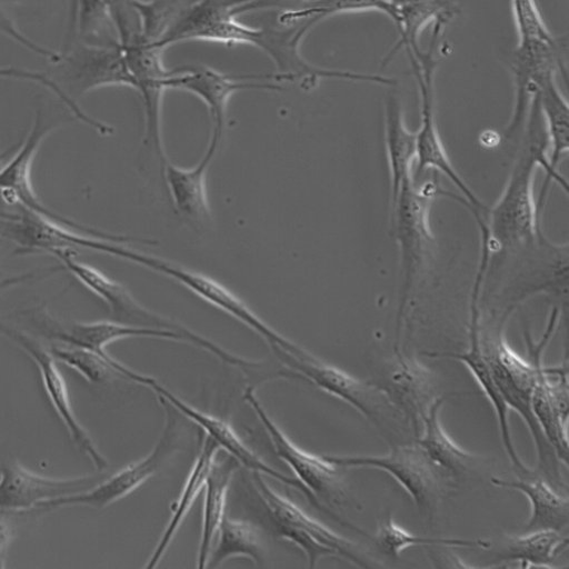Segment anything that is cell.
I'll return each mask as SVG.
<instances>
[{"mask_svg":"<svg viewBox=\"0 0 569 569\" xmlns=\"http://www.w3.org/2000/svg\"><path fill=\"white\" fill-rule=\"evenodd\" d=\"M523 134L505 189L489 213L468 209L477 222L480 253L487 263L533 251L547 242L540 228L539 210H542L549 186L556 183L568 192L562 176L549 164V144L537 98L531 104Z\"/></svg>","mask_w":569,"mask_h":569,"instance_id":"6da1fadb","label":"cell"},{"mask_svg":"<svg viewBox=\"0 0 569 569\" xmlns=\"http://www.w3.org/2000/svg\"><path fill=\"white\" fill-rule=\"evenodd\" d=\"M440 190L435 179L422 174L407 180L390 201V228L400 258L399 330L435 243L429 218Z\"/></svg>","mask_w":569,"mask_h":569,"instance_id":"7a4b0ae2","label":"cell"},{"mask_svg":"<svg viewBox=\"0 0 569 569\" xmlns=\"http://www.w3.org/2000/svg\"><path fill=\"white\" fill-rule=\"evenodd\" d=\"M251 482L266 507L276 535L298 547L307 557L309 568H316L318 561L328 556H337L369 568V560L351 540L338 535L278 492L259 472H251Z\"/></svg>","mask_w":569,"mask_h":569,"instance_id":"3957f363","label":"cell"},{"mask_svg":"<svg viewBox=\"0 0 569 569\" xmlns=\"http://www.w3.org/2000/svg\"><path fill=\"white\" fill-rule=\"evenodd\" d=\"M159 399V398H158ZM164 409L162 433L149 455L128 465L92 487L41 505L38 510H53L68 506H87L104 509L133 493L154 477L178 452L183 435L180 412L166 400L159 399Z\"/></svg>","mask_w":569,"mask_h":569,"instance_id":"277c9868","label":"cell"},{"mask_svg":"<svg viewBox=\"0 0 569 569\" xmlns=\"http://www.w3.org/2000/svg\"><path fill=\"white\" fill-rule=\"evenodd\" d=\"M327 460L341 469L371 468L391 476L411 497L420 512L431 518L453 478L438 467L416 442L383 456H333Z\"/></svg>","mask_w":569,"mask_h":569,"instance_id":"5b68a950","label":"cell"},{"mask_svg":"<svg viewBox=\"0 0 569 569\" xmlns=\"http://www.w3.org/2000/svg\"><path fill=\"white\" fill-rule=\"evenodd\" d=\"M322 21L323 19L313 17L295 24L280 26V29H258L253 47L264 52L274 63L277 71L272 76L277 84H297L305 91L315 90L322 80L396 86L395 80L386 77L322 69L308 63L300 53V44L307 33Z\"/></svg>","mask_w":569,"mask_h":569,"instance_id":"8992f818","label":"cell"},{"mask_svg":"<svg viewBox=\"0 0 569 569\" xmlns=\"http://www.w3.org/2000/svg\"><path fill=\"white\" fill-rule=\"evenodd\" d=\"M441 31L433 29L430 48L410 60L418 83L421 102V124L417 134V160L415 177L427 172H438L445 176L461 193L456 202L467 204L481 211H487L483 203L453 168L440 138L435 117V73L440 60L435 51L439 43Z\"/></svg>","mask_w":569,"mask_h":569,"instance_id":"52a82bcc","label":"cell"},{"mask_svg":"<svg viewBox=\"0 0 569 569\" xmlns=\"http://www.w3.org/2000/svg\"><path fill=\"white\" fill-rule=\"evenodd\" d=\"M126 261L133 262L179 282L203 301L256 332L269 345L272 352L283 351L298 358L306 357L309 353L303 347L270 327L238 296L212 278L132 248L128 249Z\"/></svg>","mask_w":569,"mask_h":569,"instance_id":"ba28073f","label":"cell"},{"mask_svg":"<svg viewBox=\"0 0 569 569\" xmlns=\"http://www.w3.org/2000/svg\"><path fill=\"white\" fill-rule=\"evenodd\" d=\"M558 321V310L550 313L547 329L538 342L525 331L529 361L535 367L536 380L531 395V409L556 457L568 466V365H542V352L549 343Z\"/></svg>","mask_w":569,"mask_h":569,"instance_id":"9c48e42d","label":"cell"},{"mask_svg":"<svg viewBox=\"0 0 569 569\" xmlns=\"http://www.w3.org/2000/svg\"><path fill=\"white\" fill-rule=\"evenodd\" d=\"M273 353L293 379L313 385L348 403L377 427L382 428L397 417V408L379 385L358 379L312 353L305 358H296L283 351Z\"/></svg>","mask_w":569,"mask_h":569,"instance_id":"30bf717a","label":"cell"},{"mask_svg":"<svg viewBox=\"0 0 569 569\" xmlns=\"http://www.w3.org/2000/svg\"><path fill=\"white\" fill-rule=\"evenodd\" d=\"M243 398L267 431L277 457L290 467L310 493L328 509L349 503L341 468L327 460L325 455L318 456L297 446L268 413L253 386L244 390Z\"/></svg>","mask_w":569,"mask_h":569,"instance_id":"8fae6325","label":"cell"},{"mask_svg":"<svg viewBox=\"0 0 569 569\" xmlns=\"http://www.w3.org/2000/svg\"><path fill=\"white\" fill-rule=\"evenodd\" d=\"M141 386L151 389L159 399L166 400L182 417L201 428L203 433L210 436L219 445L221 451L234 458L240 466H243L250 472H259L297 489L320 511L330 516L341 526L346 525L347 521L345 522L335 511L321 505L296 477L287 476L268 465L243 441L229 421L189 405L151 376L144 375Z\"/></svg>","mask_w":569,"mask_h":569,"instance_id":"7c38bea8","label":"cell"},{"mask_svg":"<svg viewBox=\"0 0 569 569\" xmlns=\"http://www.w3.org/2000/svg\"><path fill=\"white\" fill-rule=\"evenodd\" d=\"M77 254L78 252L72 249H60L51 252V256L61 262L64 270H68L80 283L107 305L114 321L177 332L190 345H194L199 340V333L143 307L123 284L97 268L79 261Z\"/></svg>","mask_w":569,"mask_h":569,"instance_id":"4fadbf2b","label":"cell"},{"mask_svg":"<svg viewBox=\"0 0 569 569\" xmlns=\"http://www.w3.org/2000/svg\"><path fill=\"white\" fill-rule=\"evenodd\" d=\"M0 335L18 345L33 360L40 371L46 393L76 446L91 459L97 469H108V459L76 415L66 378L49 347L34 336L2 321Z\"/></svg>","mask_w":569,"mask_h":569,"instance_id":"5bb4252c","label":"cell"},{"mask_svg":"<svg viewBox=\"0 0 569 569\" xmlns=\"http://www.w3.org/2000/svg\"><path fill=\"white\" fill-rule=\"evenodd\" d=\"M60 128L61 124L47 123L42 111L37 113L33 127L27 139L20 143L16 154L6 168L0 171V193H2L3 198L10 203L26 208L31 212L38 213L80 233L100 238H113L114 234L83 226L50 210L40 200L34 190L32 170L37 154L47 138Z\"/></svg>","mask_w":569,"mask_h":569,"instance_id":"9a60e30c","label":"cell"},{"mask_svg":"<svg viewBox=\"0 0 569 569\" xmlns=\"http://www.w3.org/2000/svg\"><path fill=\"white\" fill-rule=\"evenodd\" d=\"M167 90L184 91L199 98L212 121L211 141L222 144L230 99L241 91H283L272 74L232 77L208 67L171 71L166 80Z\"/></svg>","mask_w":569,"mask_h":569,"instance_id":"2e32d148","label":"cell"},{"mask_svg":"<svg viewBox=\"0 0 569 569\" xmlns=\"http://www.w3.org/2000/svg\"><path fill=\"white\" fill-rule=\"evenodd\" d=\"M120 46L136 81V91L143 102V146L157 156L163 168L169 159L162 140V101L167 91L166 80L171 72L162 62L164 50L157 44V41L146 40L142 37Z\"/></svg>","mask_w":569,"mask_h":569,"instance_id":"e0dca14e","label":"cell"},{"mask_svg":"<svg viewBox=\"0 0 569 569\" xmlns=\"http://www.w3.org/2000/svg\"><path fill=\"white\" fill-rule=\"evenodd\" d=\"M22 317L38 330L40 336L51 342L80 347L102 357H109L108 347L117 341L130 338H153L178 342L186 339L172 331L137 327L118 321L71 322L56 318L47 309H33Z\"/></svg>","mask_w":569,"mask_h":569,"instance_id":"ac0fdd59","label":"cell"},{"mask_svg":"<svg viewBox=\"0 0 569 569\" xmlns=\"http://www.w3.org/2000/svg\"><path fill=\"white\" fill-rule=\"evenodd\" d=\"M257 32L237 19L228 0H200L169 28L158 46L166 50L181 42L203 41L253 47Z\"/></svg>","mask_w":569,"mask_h":569,"instance_id":"d6986e66","label":"cell"},{"mask_svg":"<svg viewBox=\"0 0 569 569\" xmlns=\"http://www.w3.org/2000/svg\"><path fill=\"white\" fill-rule=\"evenodd\" d=\"M101 478L102 475L53 478L13 462L0 471V511H34L50 500L86 490Z\"/></svg>","mask_w":569,"mask_h":569,"instance_id":"ffe728a7","label":"cell"},{"mask_svg":"<svg viewBox=\"0 0 569 569\" xmlns=\"http://www.w3.org/2000/svg\"><path fill=\"white\" fill-rule=\"evenodd\" d=\"M62 73L79 94L109 87L136 90V81L120 44L84 46L69 57H62Z\"/></svg>","mask_w":569,"mask_h":569,"instance_id":"44dd1931","label":"cell"},{"mask_svg":"<svg viewBox=\"0 0 569 569\" xmlns=\"http://www.w3.org/2000/svg\"><path fill=\"white\" fill-rule=\"evenodd\" d=\"M480 305L471 302L469 318V345L463 352H429V358L450 359L462 362L478 382L497 418L501 442L510 462L522 475H530L528 467L519 457L511 436L509 426V408L503 401L495 382L489 363L482 351L480 342Z\"/></svg>","mask_w":569,"mask_h":569,"instance_id":"7402d4cb","label":"cell"},{"mask_svg":"<svg viewBox=\"0 0 569 569\" xmlns=\"http://www.w3.org/2000/svg\"><path fill=\"white\" fill-rule=\"evenodd\" d=\"M220 147L210 141L202 160L191 169L177 167L170 160L162 168L177 213L194 228L203 229L212 223L208 173Z\"/></svg>","mask_w":569,"mask_h":569,"instance_id":"603a6c76","label":"cell"},{"mask_svg":"<svg viewBox=\"0 0 569 569\" xmlns=\"http://www.w3.org/2000/svg\"><path fill=\"white\" fill-rule=\"evenodd\" d=\"M379 387L413 428L415 435L418 437L422 429L423 418L436 398L430 371L416 359L401 353L397 348V357L386 383L379 385Z\"/></svg>","mask_w":569,"mask_h":569,"instance_id":"cb8c5ba5","label":"cell"},{"mask_svg":"<svg viewBox=\"0 0 569 569\" xmlns=\"http://www.w3.org/2000/svg\"><path fill=\"white\" fill-rule=\"evenodd\" d=\"M220 451L219 445L210 436L203 433L198 456L178 499L171 507L170 520L144 568H157L167 555L192 507L203 492L207 479Z\"/></svg>","mask_w":569,"mask_h":569,"instance_id":"d4e9b609","label":"cell"},{"mask_svg":"<svg viewBox=\"0 0 569 569\" xmlns=\"http://www.w3.org/2000/svg\"><path fill=\"white\" fill-rule=\"evenodd\" d=\"M395 11V26L399 40L385 60L388 64L392 58L405 50L409 60L418 56L419 39L429 24L446 27L460 12L453 0H391Z\"/></svg>","mask_w":569,"mask_h":569,"instance_id":"484cf974","label":"cell"},{"mask_svg":"<svg viewBox=\"0 0 569 569\" xmlns=\"http://www.w3.org/2000/svg\"><path fill=\"white\" fill-rule=\"evenodd\" d=\"M239 462L228 453L220 451L207 479L203 492V512L197 567L206 569L210 553L227 513L229 490L239 469Z\"/></svg>","mask_w":569,"mask_h":569,"instance_id":"4316f807","label":"cell"},{"mask_svg":"<svg viewBox=\"0 0 569 569\" xmlns=\"http://www.w3.org/2000/svg\"><path fill=\"white\" fill-rule=\"evenodd\" d=\"M385 147L391 201L401 186L413 177L417 160V134L408 129L401 101L393 93L385 102Z\"/></svg>","mask_w":569,"mask_h":569,"instance_id":"83f0119b","label":"cell"},{"mask_svg":"<svg viewBox=\"0 0 569 569\" xmlns=\"http://www.w3.org/2000/svg\"><path fill=\"white\" fill-rule=\"evenodd\" d=\"M496 487L510 489L525 495L530 503V517L525 525L526 531L553 529L562 531L569 522V501L557 493L545 480L516 479L508 480L492 477Z\"/></svg>","mask_w":569,"mask_h":569,"instance_id":"f1b7e54d","label":"cell"},{"mask_svg":"<svg viewBox=\"0 0 569 569\" xmlns=\"http://www.w3.org/2000/svg\"><path fill=\"white\" fill-rule=\"evenodd\" d=\"M443 402V397H436L430 405L417 443L438 467L455 479L472 468L477 456L461 448L443 429L440 421Z\"/></svg>","mask_w":569,"mask_h":569,"instance_id":"f546056e","label":"cell"},{"mask_svg":"<svg viewBox=\"0 0 569 569\" xmlns=\"http://www.w3.org/2000/svg\"><path fill=\"white\" fill-rule=\"evenodd\" d=\"M48 347L59 363L76 370L92 385H103L116 380L140 385L143 376L111 355L102 357L90 350L59 342H51Z\"/></svg>","mask_w":569,"mask_h":569,"instance_id":"4dcf8cb0","label":"cell"},{"mask_svg":"<svg viewBox=\"0 0 569 569\" xmlns=\"http://www.w3.org/2000/svg\"><path fill=\"white\" fill-rule=\"evenodd\" d=\"M568 542L567 537L553 529L526 531L508 537L499 557L503 562L517 561L521 568H551Z\"/></svg>","mask_w":569,"mask_h":569,"instance_id":"1f68e13d","label":"cell"},{"mask_svg":"<svg viewBox=\"0 0 569 569\" xmlns=\"http://www.w3.org/2000/svg\"><path fill=\"white\" fill-rule=\"evenodd\" d=\"M233 558L261 563L263 545L260 529L252 522L226 516L214 540L207 568H219Z\"/></svg>","mask_w":569,"mask_h":569,"instance_id":"d6a6232c","label":"cell"},{"mask_svg":"<svg viewBox=\"0 0 569 569\" xmlns=\"http://www.w3.org/2000/svg\"><path fill=\"white\" fill-rule=\"evenodd\" d=\"M537 101L549 144V164L555 172L569 151V107L559 90L556 78L548 79L539 89ZM559 173V172H558Z\"/></svg>","mask_w":569,"mask_h":569,"instance_id":"836d02e7","label":"cell"},{"mask_svg":"<svg viewBox=\"0 0 569 569\" xmlns=\"http://www.w3.org/2000/svg\"><path fill=\"white\" fill-rule=\"evenodd\" d=\"M373 540L380 551L392 559L399 558L407 548L417 546L446 548H487L490 546L488 541L481 539L433 538L415 535L399 526L390 515L379 523Z\"/></svg>","mask_w":569,"mask_h":569,"instance_id":"e575fe53","label":"cell"},{"mask_svg":"<svg viewBox=\"0 0 569 569\" xmlns=\"http://www.w3.org/2000/svg\"><path fill=\"white\" fill-rule=\"evenodd\" d=\"M0 79L18 80L39 84L56 94L69 108L74 117L80 118L83 114V109L76 102V100L58 82L47 74L11 67L0 68Z\"/></svg>","mask_w":569,"mask_h":569,"instance_id":"d590c367","label":"cell"},{"mask_svg":"<svg viewBox=\"0 0 569 569\" xmlns=\"http://www.w3.org/2000/svg\"><path fill=\"white\" fill-rule=\"evenodd\" d=\"M8 4L9 0H0V34H3L8 39L39 57L48 59L54 63H59L62 60V56L60 53L36 43L21 32L13 21V18L9 14Z\"/></svg>","mask_w":569,"mask_h":569,"instance_id":"8d00e7d4","label":"cell"},{"mask_svg":"<svg viewBox=\"0 0 569 569\" xmlns=\"http://www.w3.org/2000/svg\"><path fill=\"white\" fill-rule=\"evenodd\" d=\"M17 527L11 512L0 511V569L8 567L11 545L16 538Z\"/></svg>","mask_w":569,"mask_h":569,"instance_id":"74e56055","label":"cell"},{"mask_svg":"<svg viewBox=\"0 0 569 569\" xmlns=\"http://www.w3.org/2000/svg\"><path fill=\"white\" fill-rule=\"evenodd\" d=\"M50 276H52L51 272L41 273V274L36 273V272H29V273H23L20 276H14L11 278L0 280V295H3L9 290L17 288L18 286H21L23 283H27L29 281H32L34 279H42L44 277L47 278Z\"/></svg>","mask_w":569,"mask_h":569,"instance_id":"f35d334b","label":"cell"},{"mask_svg":"<svg viewBox=\"0 0 569 569\" xmlns=\"http://www.w3.org/2000/svg\"><path fill=\"white\" fill-rule=\"evenodd\" d=\"M20 144L13 146L9 149H7L3 152H0V171H2L6 166L9 163V161L12 159V157L18 151Z\"/></svg>","mask_w":569,"mask_h":569,"instance_id":"ab89813d","label":"cell"},{"mask_svg":"<svg viewBox=\"0 0 569 569\" xmlns=\"http://www.w3.org/2000/svg\"><path fill=\"white\" fill-rule=\"evenodd\" d=\"M97 238H98V237H89V238L87 239V241H86V246H84L87 250H91V244H92V242H91V241H93V240H94V239H97ZM103 239H107V238H103ZM112 240H122V241H127V242H131V243H132V241H131V239H130V238H126V239H112Z\"/></svg>","mask_w":569,"mask_h":569,"instance_id":"60d3db41","label":"cell"}]
</instances>
